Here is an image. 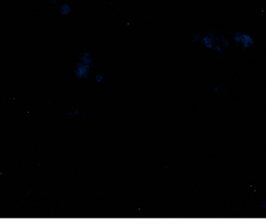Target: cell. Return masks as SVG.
Wrapping results in <instances>:
<instances>
[{
  "label": "cell",
  "mask_w": 266,
  "mask_h": 224,
  "mask_svg": "<svg viewBox=\"0 0 266 224\" xmlns=\"http://www.w3.org/2000/svg\"><path fill=\"white\" fill-rule=\"evenodd\" d=\"M233 41L236 43L241 44L243 48H247L252 47L254 45V40L251 37H249L247 34H242V33H236L233 36Z\"/></svg>",
  "instance_id": "1"
}]
</instances>
